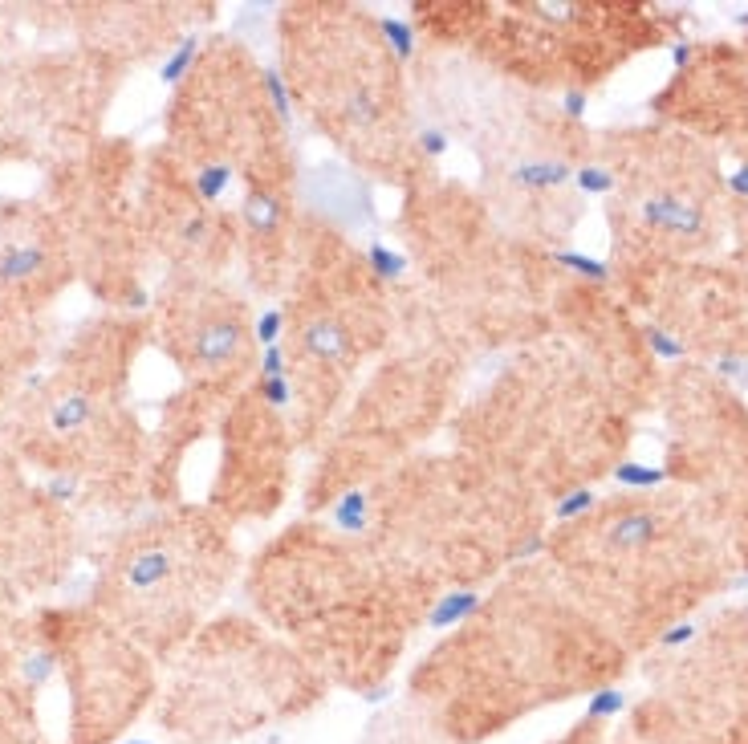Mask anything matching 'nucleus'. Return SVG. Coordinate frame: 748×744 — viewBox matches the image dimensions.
I'll list each match as a JSON object with an SVG mask.
<instances>
[{"mask_svg":"<svg viewBox=\"0 0 748 744\" xmlns=\"http://www.w3.org/2000/svg\"><path fill=\"white\" fill-rule=\"evenodd\" d=\"M171 553L167 549H143V553H135L131 557V566H127V586L135 590V594H151V590H159L167 578H171Z\"/></svg>","mask_w":748,"mask_h":744,"instance_id":"obj_3","label":"nucleus"},{"mask_svg":"<svg viewBox=\"0 0 748 744\" xmlns=\"http://www.w3.org/2000/svg\"><path fill=\"white\" fill-rule=\"evenodd\" d=\"M476 610V594H452V598H440V606L431 610V627H452V623H460L464 614H472Z\"/></svg>","mask_w":748,"mask_h":744,"instance_id":"obj_8","label":"nucleus"},{"mask_svg":"<svg viewBox=\"0 0 748 744\" xmlns=\"http://www.w3.org/2000/svg\"><path fill=\"white\" fill-rule=\"evenodd\" d=\"M692 639H696V627L692 623H679V627H671L663 635V647H683V643H692Z\"/></svg>","mask_w":748,"mask_h":744,"instance_id":"obj_20","label":"nucleus"},{"mask_svg":"<svg viewBox=\"0 0 748 744\" xmlns=\"http://www.w3.org/2000/svg\"><path fill=\"white\" fill-rule=\"evenodd\" d=\"M192 57H196V41H183L171 57H167V66H163V82L167 86H175L183 74H187V66H192Z\"/></svg>","mask_w":748,"mask_h":744,"instance_id":"obj_11","label":"nucleus"},{"mask_svg":"<svg viewBox=\"0 0 748 744\" xmlns=\"http://www.w3.org/2000/svg\"><path fill=\"white\" fill-rule=\"evenodd\" d=\"M127 305H131V309H143V305H147V293H143V289H131V293H127Z\"/></svg>","mask_w":748,"mask_h":744,"instance_id":"obj_24","label":"nucleus"},{"mask_svg":"<svg viewBox=\"0 0 748 744\" xmlns=\"http://www.w3.org/2000/svg\"><path fill=\"white\" fill-rule=\"evenodd\" d=\"M736 25H748V9H744V13H736Z\"/></svg>","mask_w":748,"mask_h":744,"instance_id":"obj_25","label":"nucleus"},{"mask_svg":"<svg viewBox=\"0 0 748 744\" xmlns=\"http://www.w3.org/2000/svg\"><path fill=\"white\" fill-rule=\"evenodd\" d=\"M74 492H78V480H74V476H57V480H49V496H53V501H70Z\"/></svg>","mask_w":748,"mask_h":744,"instance_id":"obj_19","label":"nucleus"},{"mask_svg":"<svg viewBox=\"0 0 748 744\" xmlns=\"http://www.w3.org/2000/svg\"><path fill=\"white\" fill-rule=\"evenodd\" d=\"M517 183H525V188H557V183L570 179V167L561 159H529L513 171Z\"/></svg>","mask_w":748,"mask_h":744,"instance_id":"obj_6","label":"nucleus"},{"mask_svg":"<svg viewBox=\"0 0 748 744\" xmlns=\"http://www.w3.org/2000/svg\"><path fill=\"white\" fill-rule=\"evenodd\" d=\"M578 188L590 192V196H602V192L614 188V175H610V167H582L578 171Z\"/></svg>","mask_w":748,"mask_h":744,"instance_id":"obj_14","label":"nucleus"},{"mask_svg":"<svg viewBox=\"0 0 748 744\" xmlns=\"http://www.w3.org/2000/svg\"><path fill=\"white\" fill-rule=\"evenodd\" d=\"M643 220L655 224L659 232H671V236H696L704 228V216L696 204H683L675 196H659V200H647L643 208Z\"/></svg>","mask_w":748,"mask_h":744,"instance_id":"obj_1","label":"nucleus"},{"mask_svg":"<svg viewBox=\"0 0 748 744\" xmlns=\"http://www.w3.org/2000/svg\"><path fill=\"white\" fill-rule=\"evenodd\" d=\"M627 708V696H622L618 688H602L594 700H590V716L594 720H606V716H614V712H622Z\"/></svg>","mask_w":748,"mask_h":744,"instance_id":"obj_15","label":"nucleus"},{"mask_svg":"<svg viewBox=\"0 0 748 744\" xmlns=\"http://www.w3.org/2000/svg\"><path fill=\"white\" fill-rule=\"evenodd\" d=\"M557 261L566 265V269H574V273H582V277H590V281H606V273H610L602 261L582 257V253H557Z\"/></svg>","mask_w":748,"mask_h":744,"instance_id":"obj_13","label":"nucleus"},{"mask_svg":"<svg viewBox=\"0 0 748 744\" xmlns=\"http://www.w3.org/2000/svg\"><path fill=\"white\" fill-rule=\"evenodd\" d=\"M45 265H49V253L41 244H5V253H0V281L5 285L29 281L45 273Z\"/></svg>","mask_w":748,"mask_h":744,"instance_id":"obj_4","label":"nucleus"},{"mask_svg":"<svg viewBox=\"0 0 748 744\" xmlns=\"http://www.w3.org/2000/svg\"><path fill=\"white\" fill-rule=\"evenodd\" d=\"M614 476H618L622 484H639V488H651V484H663V480H667L663 468H643V464H622Z\"/></svg>","mask_w":748,"mask_h":744,"instance_id":"obj_12","label":"nucleus"},{"mask_svg":"<svg viewBox=\"0 0 748 744\" xmlns=\"http://www.w3.org/2000/svg\"><path fill=\"white\" fill-rule=\"evenodd\" d=\"M586 509H594V492L590 488H578V492H570L566 501H561V517H578V513H586Z\"/></svg>","mask_w":748,"mask_h":744,"instance_id":"obj_17","label":"nucleus"},{"mask_svg":"<svg viewBox=\"0 0 748 744\" xmlns=\"http://www.w3.org/2000/svg\"><path fill=\"white\" fill-rule=\"evenodd\" d=\"M655 533H659V521H655L651 513H627L622 521L610 525V545H618V549H639V545L655 541Z\"/></svg>","mask_w":748,"mask_h":744,"instance_id":"obj_5","label":"nucleus"},{"mask_svg":"<svg viewBox=\"0 0 748 744\" xmlns=\"http://www.w3.org/2000/svg\"><path fill=\"white\" fill-rule=\"evenodd\" d=\"M281 326H285V314H281V309H265L261 322H257V338H261V346H265V350L277 342Z\"/></svg>","mask_w":748,"mask_h":744,"instance_id":"obj_16","label":"nucleus"},{"mask_svg":"<svg viewBox=\"0 0 748 744\" xmlns=\"http://www.w3.org/2000/svg\"><path fill=\"white\" fill-rule=\"evenodd\" d=\"M647 342H651L663 358H683V342H675V338L663 334V330H647Z\"/></svg>","mask_w":748,"mask_h":744,"instance_id":"obj_18","label":"nucleus"},{"mask_svg":"<svg viewBox=\"0 0 748 744\" xmlns=\"http://www.w3.org/2000/svg\"><path fill=\"white\" fill-rule=\"evenodd\" d=\"M90 419V399L82 395H66L57 399L53 411H49V427L57 431V436H70V431H82V423Z\"/></svg>","mask_w":748,"mask_h":744,"instance_id":"obj_7","label":"nucleus"},{"mask_svg":"<svg viewBox=\"0 0 748 744\" xmlns=\"http://www.w3.org/2000/svg\"><path fill=\"white\" fill-rule=\"evenodd\" d=\"M566 110H570L574 118H582V114H586V94H582V90H570V94H566Z\"/></svg>","mask_w":748,"mask_h":744,"instance_id":"obj_22","label":"nucleus"},{"mask_svg":"<svg viewBox=\"0 0 748 744\" xmlns=\"http://www.w3.org/2000/svg\"><path fill=\"white\" fill-rule=\"evenodd\" d=\"M127 744H147V740H127Z\"/></svg>","mask_w":748,"mask_h":744,"instance_id":"obj_26","label":"nucleus"},{"mask_svg":"<svg viewBox=\"0 0 748 744\" xmlns=\"http://www.w3.org/2000/svg\"><path fill=\"white\" fill-rule=\"evenodd\" d=\"M366 257H370V269L379 273L383 281H395V277H403V269H407V261L395 253V248H387V244H379V240L370 244V253H366Z\"/></svg>","mask_w":748,"mask_h":744,"instance_id":"obj_9","label":"nucleus"},{"mask_svg":"<svg viewBox=\"0 0 748 744\" xmlns=\"http://www.w3.org/2000/svg\"><path fill=\"white\" fill-rule=\"evenodd\" d=\"M728 188H732L736 196H748V167H740V171L728 175Z\"/></svg>","mask_w":748,"mask_h":744,"instance_id":"obj_21","label":"nucleus"},{"mask_svg":"<svg viewBox=\"0 0 748 744\" xmlns=\"http://www.w3.org/2000/svg\"><path fill=\"white\" fill-rule=\"evenodd\" d=\"M379 29H383L387 45L395 49V57H411V49H415V33H411L407 21H399V17H383Z\"/></svg>","mask_w":748,"mask_h":744,"instance_id":"obj_10","label":"nucleus"},{"mask_svg":"<svg viewBox=\"0 0 748 744\" xmlns=\"http://www.w3.org/2000/svg\"><path fill=\"white\" fill-rule=\"evenodd\" d=\"M297 338H301V350L314 354L318 362H342V354H346V330L338 322H330V318L305 322Z\"/></svg>","mask_w":748,"mask_h":744,"instance_id":"obj_2","label":"nucleus"},{"mask_svg":"<svg viewBox=\"0 0 748 744\" xmlns=\"http://www.w3.org/2000/svg\"><path fill=\"white\" fill-rule=\"evenodd\" d=\"M688 57H692V45H688V41H679V45L671 49V61H675V66H688Z\"/></svg>","mask_w":748,"mask_h":744,"instance_id":"obj_23","label":"nucleus"}]
</instances>
